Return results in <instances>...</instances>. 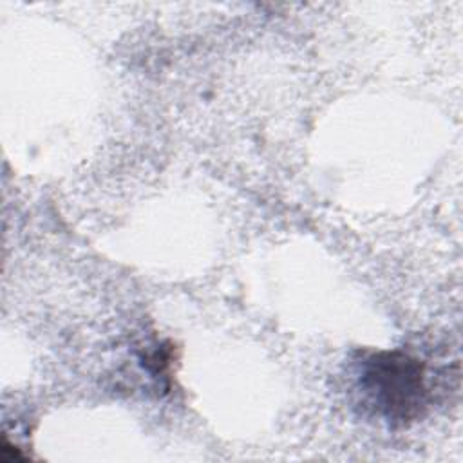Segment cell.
Masks as SVG:
<instances>
[{
  "mask_svg": "<svg viewBox=\"0 0 463 463\" xmlns=\"http://www.w3.org/2000/svg\"><path fill=\"white\" fill-rule=\"evenodd\" d=\"M365 402L394 427L420 420L430 403L427 365L407 351H374L360 362Z\"/></svg>",
  "mask_w": 463,
  "mask_h": 463,
  "instance_id": "obj_1",
  "label": "cell"
}]
</instances>
